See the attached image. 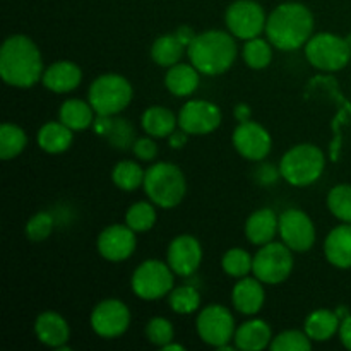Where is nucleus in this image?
<instances>
[{"label": "nucleus", "mask_w": 351, "mask_h": 351, "mask_svg": "<svg viewBox=\"0 0 351 351\" xmlns=\"http://www.w3.org/2000/svg\"><path fill=\"white\" fill-rule=\"evenodd\" d=\"M235 346L242 351H261L269 348L273 343V331L263 319L243 322L235 331Z\"/></svg>", "instance_id": "4be33fe9"}, {"label": "nucleus", "mask_w": 351, "mask_h": 351, "mask_svg": "<svg viewBox=\"0 0 351 351\" xmlns=\"http://www.w3.org/2000/svg\"><path fill=\"white\" fill-rule=\"evenodd\" d=\"M339 339H341L343 346L351 351V314L341 321V326H339Z\"/></svg>", "instance_id": "a18cd8bd"}, {"label": "nucleus", "mask_w": 351, "mask_h": 351, "mask_svg": "<svg viewBox=\"0 0 351 351\" xmlns=\"http://www.w3.org/2000/svg\"><path fill=\"white\" fill-rule=\"evenodd\" d=\"M99 256L110 263H122L134 254L137 245L136 232L127 225H110L98 237Z\"/></svg>", "instance_id": "dca6fc26"}, {"label": "nucleus", "mask_w": 351, "mask_h": 351, "mask_svg": "<svg viewBox=\"0 0 351 351\" xmlns=\"http://www.w3.org/2000/svg\"><path fill=\"white\" fill-rule=\"evenodd\" d=\"M221 125V110L208 99H191L178 113V127L189 136H206Z\"/></svg>", "instance_id": "4468645a"}, {"label": "nucleus", "mask_w": 351, "mask_h": 351, "mask_svg": "<svg viewBox=\"0 0 351 351\" xmlns=\"http://www.w3.org/2000/svg\"><path fill=\"white\" fill-rule=\"evenodd\" d=\"M263 281L254 278H240L232 290V304L235 311L243 315H256L261 312L266 302V291H264Z\"/></svg>", "instance_id": "6ab92c4d"}, {"label": "nucleus", "mask_w": 351, "mask_h": 351, "mask_svg": "<svg viewBox=\"0 0 351 351\" xmlns=\"http://www.w3.org/2000/svg\"><path fill=\"white\" fill-rule=\"evenodd\" d=\"M27 144V136L16 123H2L0 127V158L9 161L19 156Z\"/></svg>", "instance_id": "c756f323"}, {"label": "nucleus", "mask_w": 351, "mask_h": 351, "mask_svg": "<svg viewBox=\"0 0 351 351\" xmlns=\"http://www.w3.org/2000/svg\"><path fill=\"white\" fill-rule=\"evenodd\" d=\"M326 156L315 144L302 143L288 149L280 161V173L293 187H308L321 178Z\"/></svg>", "instance_id": "39448f33"}, {"label": "nucleus", "mask_w": 351, "mask_h": 351, "mask_svg": "<svg viewBox=\"0 0 351 351\" xmlns=\"http://www.w3.org/2000/svg\"><path fill=\"white\" fill-rule=\"evenodd\" d=\"M242 57L250 69L263 71V69L269 67L271 60H273V45L269 40H263L259 36L247 40L242 48Z\"/></svg>", "instance_id": "7c9ffc66"}, {"label": "nucleus", "mask_w": 351, "mask_h": 351, "mask_svg": "<svg viewBox=\"0 0 351 351\" xmlns=\"http://www.w3.org/2000/svg\"><path fill=\"white\" fill-rule=\"evenodd\" d=\"M167 263L177 276L189 278L202 263V247L192 235H178L168 245Z\"/></svg>", "instance_id": "f3484780"}, {"label": "nucleus", "mask_w": 351, "mask_h": 351, "mask_svg": "<svg viewBox=\"0 0 351 351\" xmlns=\"http://www.w3.org/2000/svg\"><path fill=\"white\" fill-rule=\"evenodd\" d=\"M189 141V134L185 132V130H182L180 127H178V130H175V132H171L170 136H168V144H170L171 149H182V147L187 144Z\"/></svg>", "instance_id": "c03bdc74"}, {"label": "nucleus", "mask_w": 351, "mask_h": 351, "mask_svg": "<svg viewBox=\"0 0 351 351\" xmlns=\"http://www.w3.org/2000/svg\"><path fill=\"white\" fill-rule=\"evenodd\" d=\"M55 219L50 213L40 211L36 215H33L29 218V221L26 223V228H24V233H26L27 239L31 242H43L53 232Z\"/></svg>", "instance_id": "4c0bfd02"}, {"label": "nucleus", "mask_w": 351, "mask_h": 351, "mask_svg": "<svg viewBox=\"0 0 351 351\" xmlns=\"http://www.w3.org/2000/svg\"><path fill=\"white\" fill-rule=\"evenodd\" d=\"M252 261L254 257L247 250L237 247V249L226 250L221 259V267L228 276L240 280L252 273Z\"/></svg>", "instance_id": "f704fd0d"}, {"label": "nucleus", "mask_w": 351, "mask_h": 351, "mask_svg": "<svg viewBox=\"0 0 351 351\" xmlns=\"http://www.w3.org/2000/svg\"><path fill=\"white\" fill-rule=\"evenodd\" d=\"M324 256L331 266L351 269V223H343L324 240Z\"/></svg>", "instance_id": "412c9836"}, {"label": "nucleus", "mask_w": 351, "mask_h": 351, "mask_svg": "<svg viewBox=\"0 0 351 351\" xmlns=\"http://www.w3.org/2000/svg\"><path fill=\"white\" fill-rule=\"evenodd\" d=\"M106 139L117 149H127V147H132L134 143H136L132 125L123 119H113V125L110 129V134L106 136Z\"/></svg>", "instance_id": "ea45409f"}, {"label": "nucleus", "mask_w": 351, "mask_h": 351, "mask_svg": "<svg viewBox=\"0 0 351 351\" xmlns=\"http://www.w3.org/2000/svg\"><path fill=\"white\" fill-rule=\"evenodd\" d=\"M185 50H187V47L178 40L175 33L161 34L154 40L153 47H151V58L160 67H173L184 57Z\"/></svg>", "instance_id": "c85d7f7f"}, {"label": "nucleus", "mask_w": 351, "mask_h": 351, "mask_svg": "<svg viewBox=\"0 0 351 351\" xmlns=\"http://www.w3.org/2000/svg\"><path fill=\"white\" fill-rule=\"evenodd\" d=\"M281 177L280 173V168H274L273 165H267V163H263L259 168L256 170V180L259 182L261 185H271L274 184V182L278 180V178Z\"/></svg>", "instance_id": "79ce46f5"}, {"label": "nucleus", "mask_w": 351, "mask_h": 351, "mask_svg": "<svg viewBox=\"0 0 351 351\" xmlns=\"http://www.w3.org/2000/svg\"><path fill=\"white\" fill-rule=\"evenodd\" d=\"M132 84L120 74H103L91 82L88 101L95 108L96 115H119L132 101Z\"/></svg>", "instance_id": "423d86ee"}, {"label": "nucleus", "mask_w": 351, "mask_h": 351, "mask_svg": "<svg viewBox=\"0 0 351 351\" xmlns=\"http://www.w3.org/2000/svg\"><path fill=\"white\" fill-rule=\"evenodd\" d=\"M132 153L141 161H153L158 156V144L154 143L153 137H139L134 143Z\"/></svg>", "instance_id": "a19ab883"}, {"label": "nucleus", "mask_w": 351, "mask_h": 351, "mask_svg": "<svg viewBox=\"0 0 351 351\" xmlns=\"http://www.w3.org/2000/svg\"><path fill=\"white\" fill-rule=\"evenodd\" d=\"M293 250L283 242H269L261 245L252 261L254 276L264 285H280L293 271Z\"/></svg>", "instance_id": "1a4fd4ad"}, {"label": "nucleus", "mask_w": 351, "mask_h": 351, "mask_svg": "<svg viewBox=\"0 0 351 351\" xmlns=\"http://www.w3.org/2000/svg\"><path fill=\"white\" fill-rule=\"evenodd\" d=\"M225 23L230 33L239 40H252L266 31L267 17L256 0H237L226 9Z\"/></svg>", "instance_id": "9b49d317"}, {"label": "nucleus", "mask_w": 351, "mask_h": 351, "mask_svg": "<svg viewBox=\"0 0 351 351\" xmlns=\"http://www.w3.org/2000/svg\"><path fill=\"white\" fill-rule=\"evenodd\" d=\"M146 338L149 339L151 345L154 346H167L168 343L173 341L175 329L168 319L165 317H154L146 324Z\"/></svg>", "instance_id": "58836bf2"}, {"label": "nucleus", "mask_w": 351, "mask_h": 351, "mask_svg": "<svg viewBox=\"0 0 351 351\" xmlns=\"http://www.w3.org/2000/svg\"><path fill=\"white\" fill-rule=\"evenodd\" d=\"M305 57L312 67L322 72L341 71L351 60V45L335 33L312 34L305 43Z\"/></svg>", "instance_id": "0eeeda50"}, {"label": "nucleus", "mask_w": 351, "mask_h": 351, "mask_svg": "<svg viewBox=\"0 0 351 351\" xmlns=\"http://www.w3.org/2000/svg\"><path fill=\"white\" fill-rule=\"evenodd\" d=\"M34 335H36L38 341L43 343L45 346L58 350L67 345L71 339V328L60 314L47 311L41 312L34 321Z\"/></svg>", "instance_id": "a211bd4d"}, {"label": "nucleus", "mask_w": 351, "mask_h": 351, "mask_svg": "<svg viewBox=\"0 0 351 351\" xmlns=\"http://www.w3.org/2000/svg\"><path fill=\"white\" fill-rule=\"evenodd\" d=\"M314 34V16L300 2H285L267 16L266 36L276 50L293 51L305 47Z\"/></svg>", "instance_id": "f03ea898"}, {"label": "nucleus", "mask_w": 351, "mask_h": 351, "mask_svg": "<svg viewBox=\"0 0 351 351\" xmlns=\"http://www.w3.org/2000/svg\"><path fill=\"white\" fill-rule=\"evenodd\" d=\"M278 233L293 252H307L315 243V225L302 209L291 208L281 213Z\"/></svg>", "instance_id": "ddd939ff"}, {"label": "nucleus", "mask_w": 351, "mask_h": 351, "mask_svg": "<svg viewBox=\"0 0 351 351\" xmlns=\"http://www.w3.org/2000/svg\"><path fill=\"white\" fill-rule=\"evenodd\" d=\"M278 226H280V218L274 215L273 209H257L247 218L245 237L254 245H266V243L274 240L278 233Z\"/></svg>", "instance_id": "5701e85b"}, {"label": "nucleus", "mask_w": 351, "mask_h": 351, "mask_svg": "<svg viewBox=\"0 0 351 351\" xmlns=\"http://www.w3.org/2000/svg\"><path fill=\"white\" fill-rule=\"evenodd\" d=\"M168 304L171 311L178 315L194 314L201 307V293L191 285H184V287L173 288L168 293Z\"/></svg>", "instance_id": "473e14b6"}, {"label": "nucleus", "mask_w": 351, "mask_h": 351, "mask_svg": "<svg viewBox=\"0 0 351 351\" xmlns=\"http://www.w3.org/2000/svg\"><path fill=\"white\" fill-rule=\"evenodd\" d=\"M156 223V209L153 202L139 201L129 208L125 215V225L136 233L149 232Z\"/></svg>", "instance_id": "72a5a7b5"}, {"label": "nucleus", "mask_w": 351, "mask_h": 351, "mask_svg": "<svg viewBox=\"0 0 351 351\" xmlns=\"http://www.w3.org/2000/svg\"><path fill=\"white\" fill-rule=\"evenodd\" d=\"M233 113H235V119L239 120V122H247V120H250L252 110H250V106L245 105V103H239V105L235 106V110H233Z\"/></svg>", "instance_id": "de8ad7c7"}, {"label": "nucleus", "mask_w": 351, "mask_h": 351, "mask_svg": "<svg viewBox=\"0 0 351 351\" xmlns=\"http://www.w3.org/2000/svg\"><path fill=\"white\" fill-rule=\"evenodd\" d=\"M175 276L177 274L171 271L168 263L163 261L149 259L144 261L130 278V287H132L134 295L146 302L160 300L167 297L173 290Z\"/></svg>", "instance_id": "6e6552de"}, {"label": "nucleus", "mask_w": 351, "mask_h": 351, "mask_svg": "<svg viewBox=\"0 0 351 351\" xmlns=\"http://www.w3.org/2000/svg\"><path fill=\"white\" fill-rule=\"evenodd\" d=\"M175 34H177V38L185 45V47H189V45L194 41V38L197 36V34L194 33V29L189 26H180L177 31H175Z\"/></svg>", "instance_id": "49530a36"}, {"label": "nucleus", "mask_w": 351, "mask_h": 351, "mask_svg": "<svg viewBox=\"0 0 351 351\" xmlns=\"http://www.w3.org/2000/svg\"><path fill=\"white\" fill-rule=\"evenodd\" d=\"M40 48L26 34H12L0 48V77L12 88H31L43 77Z\"/></svg>", "instance_id": "f257e3e1"}, {"label": "nucleus", "mask_w": 351, "mask_h": 351, "mask_svg": "<svg viewBox=\"0 0 351 351\" xmlns=\"http://www.w3.org/2000/svg\"><path fill=\"white\" fill-rule=\"evenodd\" d=\"M328 208L343 223H351V185L339 184L329 191Z\"/></svg>", "instance_id": "c9c22d12"}, {"label": "nucleus", "mask_w": 351, "mask_h": 351, "mask_svg": "<svg viewBox=\"0 0 351 351\" xmlns=\"http://www.w3.org/2000/svg\"><path fill=\"white\" fill-rule=\"evenodd\" d=\"M197 335L206 345L221 348V346L230 345L235 338V319L233 314L223 305H208L202 308L195 321Z\"/></svg>", "instance_id": "9d476101"}, {"label": "nucleus", "mask_w": 351, "mask_h": 351, "mask_svg": "<svg viewBox=\"0 0 351 351\" xmlns=\"http://www.w3.org/2000/svg\"><path fill=\"white\" fill-rule=\"evenodd\" d=\"M112 125H113V119L108 115H96L95 122H93V129H95V132L101 137L108 136Z\"/></svg>", "instance_id": "37998d69"}, {"label": "nucleus", "mask_w": 351, "mask_h": 351, "mask_svg": "<svg viewBox=\"0 0 351 351\" xmlns=\"http://www.w3.org/2000/svg\"><path fill=\"white\" fill-rule=\"evenodd\" d=\"M339 326H341V319L338 314L328 308H319L314 311L307 319H305L304 331L312 341H329L336 332H339Z\"/></svg>", "instance_id": "a878e982"}, {"label": "nucleus", "mask_w": 351, "mask_h": 351, "mask_svg": "<svg viewBox=\"0 0 351 351\" xmlns=\"http://www.w3.org/2000/svg\"><path fill=\"white\" fill-rule=\"evenodd\" d=\"M273 351H308L312 350V339L305 335V331H283L274 336L269 346Z\"/></svg>", "instance_id": "e433bc0d"}, {"label": "nucleus", "mask_w": 351, "mask_h": 351, "mask_svg": "<svg viewBox=\"0 0 351 351\" xmlns=\"http://www.w3.org/2000/svg\"><path fill=\"white\" fill-rule=\"evenodd\" d=\"M191 64L201 74L219 75L228 71L237 58V43L233 34L219 29L199 33L187 47Z\"/></svg>", "instance_id": "7ed1b4c3"}, {"label": "nucleus", "mask_w": 351, "mask_h": 351, "mask_svg": "<svg viewBox=\"0 0 351 351\" xmlns=\"http://www.w3.org/2000/svg\"><path fill=\"white\" fill-rule=\"evenodd\" d=\"M89 324L95 335L103 339H113L122 336L130 326V311L123 302L117 298L103 300L93 308Z\"/></svg>", "instance_id": "f8f14e48"}, {"label": "nucleus", "mask_w": 351, "mask_h": 351, "mask_svg": "<svg viewBox=\"0 0 351 351\" xmlns=\"http://www.w3.org/2000/svg\"><path fill=\"white\" fill-rule=\"evenodd\" d=\"M74 130L65 125L64 122H48L38 130L36 141L38 146L48 154H60L72 146L74 141Z\"/></svg>", "instance_id": "393cba45"}, {"label": "nucleus", "mask_w": 351, "mask_h": 351, "mask_svg": "<svg viewBox=\"0 0 351 351\" xmlns=\"http://www.w3.org/2000/svg\"><path fill=\"white\" fill-rule=\"evenodd\" d=\"M163 350L165 351H168V350H177V351H184L185 350V346H182V345H177V343H168L167 346H163Z\"/></svg>", "instance_id": "09e8293b"}, {"label": "nucleus", "mask_w": 351, "mask_h": 351, "mask_svg": "<svg viewBox=\"0 0 351 351\" xmlns=\"http://www.w3.org/2000/svg\"><path fill=\"white\" fill-rule=\"evenodd\" d=\"M144 192L154 206L163 209H173L184 201L187 192L184 171L173 163H154L146 170Z\"/></svg>", "instance_id": "20e7f679"}, {"label": "nucleus", "mask_w": 351, "mask_h": 351, "mask_svg": "<svg viewBox=\"0 0 351 351\" xmlns=\"http://www.w3.org/2000/svg\"><path fill=\"white\" fill-rule=\"evenodd\" d=\"M82 81V71L75 62L71 60H58L53 62L47 71L43 72L41 82L50 91L64 95V93H71L81 84Z\"/></svg>", "instance_id": "aec40b11"}, {"label": "nucleus", "mask_w": 351, "mask_h": 351, "mask_svg": "<svg viewBox=\"0 0 351 351\" xmlns=\"http://www.w3.org/2000/svg\"><path fill=\"white\" fill-rule=\"evenodd\" d=\"M199 74L201 72L192 64H175L173 67H168L165 75V86L168 91L177 98H185L197 91L199 88Z\"/></svg>", "instance_id": "b1692460"}, {"label": "nucleus", "mask_w": 351, "mask_h": 351, "mask_svg": "<svg viewBox=\"0 0 351 351\" xmlns=\"http://www.w3.org/2000/svg\"><path fill=\"white\" fill-rule=\"evenodd\" d=\"M233 146L245 160L263 161L271 153L273 139L266 127L247 120V122H240L233 132Z\"/></svg>", "instance_id": "2eb2a0df"}, {"label": "nucleus", "mask_w": 351, "mask_h": 351, "mask_svg": "<svg viewBox=\"0 0 351 351\" xmlns=\"http://www.w3.org/2000/svg\"><path fill=\"white\" fill-rule=\"evenodd\" d=\"M146 171L136 161H120L112 171V180L120 191L132 192L144 184Z\"/></svg>", "instance_id": "2f4dec72"}, {"label": "nucleus", "mask_w": 351, "mask_h": 351, "mask_svg": "<svg viewBox=\"0 0 351 351\" xmlns=\"http://www.w3.org/2000/svg\"><path fill=\"white\" fill-rule=\"evenodd\" d=\"M95 115L96 112L91 106V103L77 98H71L62 103L60 112H58L60 122L71 127L72 130H84L88 127H91L96 119Z\"/></svg>", "instance_id": "cd10ccee"}, {"label": "nucleus", "mask_w": 351, "mask_h": 351, "mask_svg": "<svg viewBox=\"0 0 351 351\" xmlns=\"http://www.w3.org/2000/svg\"><path fill=\"white\" fill-rule=\"evenodd\" d=\"M346 40H348V43L351 45V34H350V36H348V38H346Z\"/></svg>", "instance_id": "8fccbe9b"}, {"label": "nucleus", "mask_w": 351, "mask_h": 351, "mask_svg": "<svg viewBox=\"0 0 351 351\" xmlns=\"http://www.w3.org/2000/svg\"><path fill=\"white\" fill-rule=\"evenodd\" d=\"M141 123H143V129L147 136L165 139L177 130L178 117H175V113L165 106H149L143 113Z\"/></svg>", "instance_id": "bb28decb"}]
</instances>
